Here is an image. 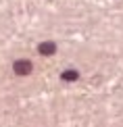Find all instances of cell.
Returning <instances> with one entry per match:
<instances>
[{
	"label": "cell",
	"mask_w": 123,
	"mask_h": 127,
	"mask_svg": "<svg viewBox=\"0 0 123 127\" xmlns=\"http://www.w3.org/2000/svg\"><path fill=\"white\" fill-rule=\"evenodd\" d=\"M13 69H15L17 75H29V73H31V63L25 61V59H21V61H17L13 65Z\"/></svg>",
	"instance_id": "6da1fadb"
},
{
	"label": "cell",
	"mask_w": 123,
	"mask_h": 127,
	"mask_svg": "<svg viewBox=\"0 0 123 127\" xmlns=\"http://www.w3.org/2000/svg\"><path fill=\"white\" fill-rule=\"evenodd\" d=\"M38 50H40V54H44V56H50V54H54L56 46H54V42H42V44L38 46Z\"/></svg>",
	"instance_id": "7a4b0ae2"
},
{
	"label": "cell",
	"mask_w": 123,
	"mask_h": 127,
	"mask_svg": "<svg viewBox=\"0 0 123 127\" xmlns=\"http://www.w3.org/2000/svg\"><path fill=\"white\" fill-rule=\"evenodd\" d=\"M63 81H75V79L79 77V73L77 71H73V69H67V71H63Z\"/></svg>",
	"instance_id": "3957f363"
}]
</instances>
